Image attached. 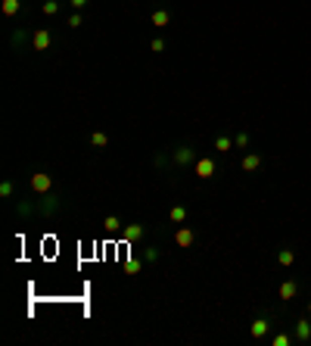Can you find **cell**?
<instances>
[{
	"label": "cell",
	"instance_id": "6da1fadb",
	"mask_svg": "<svg viewBox=\"0 0 311 346\" xmlns=\"http://www.w3.org/2000/svg\"><path fill=\"white\" fill-rule=\"evenodd\" d=\"M59 206H63V196L50 190V193H41L34 203H19L16 212L19 215H53V212H59Z\"/></svg>",
	"mask_w": 311,
	"mask_h": 346
},
{
	"label": "cell",
	"instance_id": "7a4b0ae2",
	"mask_svg": "<svg viewBox=\"0 0 311 346\" xmlns=\"http://www.w3.org/2000/svg\"><path fill=\"white\" fill-rule=\"evenodd\" d=\"M171 159H174V166L187 169V166L196 162V147H190V143H177V147L171 150Z\"/></svg>",
	"mask_w": 311,
	"mask_h": 346
},
{
	"label": "cell",
	"instance_id": "3957f363",
	"mask_svg": "<svg viewBox=\"0 0 311 346\" xmlns=\"http://www.w3.org/2000/svg\"><path fill=\"white\" fill-rule=\"evenodd\" d=\"M193 175H196V178H203V181L215 178V175H218V162H215L212 156H199V159L193 162Z\"/></svg>",
	"mask_w": 311,
	"mask_h": 346
},
{
	"label": "cell",
	"instance_id": "277c9868",
	"mask_svg": "<svg viewBox=\"0 0 311 346\" xmlns=\"http://www.w3.org/2000/svg\"><path fill=\"white\" fill-rule=\"evenodd\" d=\"M28 184H31V193H34V196H41V193H50V190H53V178H50L47 172H34Z\"/></svg>",
	"mask_w": 311,
	"mask_h": 346
},
{
	"label": "cell",
	"instance_id": "5b68a950",
	"mask_svg": "<svg viewBox=\"0 0 311 346\" xmlns=\"http://www.w3.org/2000/svg\"><path fill=\"white\" fill-rule=\"evenodd\" d=\"M50 44H53V38H50V31H47V28H38V31H31V50L44 53V50H50Z\"/></svg>",
	"mask_w": 311,
	"mask_h": 346
},
{
	"label": "cell",
	"instance_id": "8992f818",
	"mask_svg": "<svg viewBox=\"0 0 311 346\" xmlns=\"http://www.w3.org/2000/svg\"><path fill=\"white\" fill-rule=\"evenodd\" d=\"M292 337H296V343H311V318H299L292 327Z\"/></svg>",
	"mask_w": 311,
	"mask_h": 346
},
{
	"label": "cell",
	"instance_id": "52a82bcc",
	"mask_svg": "<svg viewBox=\"0 0 311 346\" xmlns=\"http://www.w3.org/2000/svg\"><path fill=\"white\" fill-rule=\"evenodd\" d=\"M121 237H125V243L143 240V237H146V225H125V228H121Z\"/></svg>",
	"mask_w": 311,
	"mask_h": 346
},
{
	"label": "cell",
	"instance_id": "ba28073f",
	"mask_svg": "<svg viewBox=\"0 0 311 346\" xmlns=\"http://www.w3.org/2000/svg\"><path fill=\"white\" fill-rule=\"evenodd\" d=\"M193 240H196V231H193V228L180 225V228L174 231V243H177V246H193Z\"/></svg>",
	"mask_w": 311,
	"mask_h": 346
},
{
	"label": "cell",
	"instance_id": "9c48e42d",
	"mask_svg": "<svg viewBox=\"0 0 311 346\" xmlns=\"http://www.w3.org/2000/svg\"><path fill=\"white\" fill-rule=\"evenodd\" d=\"M268 331H271V321H268V318H255V321H252V327H249V334H252L255 340H265V337H268Z\"/></svg>",
	"mask_w": 311,
	"mask_h": 346
},
{
	"label": "cell",
	"instance_id": "30bf717a",
	"mask_svg": "<svg viewBox=\"0 0 311 346\" xmlns=\"http://www.w3.org/2000/svg\"><path fill=\"white\" fill-rule=\"evenodd\" d=\"M262 169V156L259 153H246L243 156V172H259Z\"/></svg>",
	"mask_w": 311,
	"mask_h": 346
},
{
	"label": "cell",
	"instance_id": "8fae6325",
	"mask_svg": "<svg viewBox=\"0 0 311 346\" xmlns=\"http://www.w3.org/2000/svg\"><path fill=\"white\" fill-rule=\"evenodd\" d=\"M168 222L171 225H184L187 222V206H171L168 209Z\"/></svg>",
	"mask_w": 311,
	"mask_h": 346
},
{
	"label": "cell",
	"instance_id": "7c38bea8",
	"mask_svg": "<svg viewBox=\"0 0 311 346\" xmlns=\"http://www.w3.org/2000/svg\"><path fill=\"white\" fill-rule=\"evenodd\" d=\"M0 10H4V16H19L22 13V0H4V4H0Z\"/></svg>",
	"mask_w": 311,
	"mask_h": 346
},
{
	"label": "cell",
	"instance_id": "4fadbf2b",
	"mask_svg": "<svg viewBox=\"0 0 311 346\" xmlns=\"http://www.w3.org/2000/svg\"><path fill=\"white\" fill-rule=\"evenodd\" d=\"M296 293H299L296 281H283V284H280V300H283V303H289V300L296 296Z\"/></svg>",
	"mask_w": 311,
	"mask_h": 346
},
{
	"label": "cell",
	"instance_id": "5bb4252c",
	"mask_svg": "<svg viewBox=\"0 0 311 346\" xmlns=\"http://www.w3.org/2000/svg\"><path fill=\"white\" fill-rule=\"evenodd\" d=\"M150 22H153V25H156V28H165V25H168V22H171V13H168V10H156V13H153V19H150Z\"/></svg>",
	"mask_w": 311,
	"mask_h": 346
},
{
	"label": "cell",
	"instance_id": "9a60e30c",
	"mask_svg": "<svg viewBox=\"0 0 311 346\" xmlns=\"http://www.w3.org/2000/svg\"><path fill=\"white\" fill-rule=\"evenodd\" d=\"M103 228H106L109 234H115V231H121L125 225H121V218H118V215H106V218H103Z\"/></svg>",
	"mask_w": 311,
	"mask_h": 346
},
{
	"label": "cell",
	"instance_id": "2e32d148",
	"mask_svg": "<svg viewBox=\"0 0 311 346\" xmlns=\"http://www.w3.org/2000/svg\"><path fill=\"white\" fill-rule=\"evenodd\" d=\"M90 147H97V150H106V143H109V137L103 134V131H90Z\"/></svg>",
	"mask_w": 311,
	"mask_h": 346
},
{
	"label": "cell",
	"instance_id": "e0dca14e",
	"mask_svg": "<svg viewBox=\"0 0 311 346\" xmlns=\"http://www.w3.org/2000/svg\"><path fill=\"white\" fill-rule=\"evenodd\" d=\"M277 262H280L283 268H289L292 262H296V250H289V246H286V250H280V253H277Z\"/></svg>",
	"mask_w": 311,
	"mask_h": 346
},
{
	"label": "cell",
	"instance_id": "ac0fdd59",
	"mask_svg": "<svg viewBox=\"0 0 311 346\" xmlns=\"http://www.w3.org/2000/svg\"><path fill=\"white\" fill-rule=\"evenodd\" d=\"M25 41H31V38H28V31H22V28H19V31H13V38H10V44H13L16 50H19Z\"/></svg>",
	"mask_w": 311,
	"mask_h": 346
},
{
	"label": "cell",
	"instance_id": "d6986e66",
	"mask_svg": "<svg viewBox=\"0 0 311 346\" xmlns=\"http://www.w3.org/2000/svg\"><path fill=\"white\" fill-rule=\"evenodd\" d=\"M140 268H143V259H128L125 262V275H137Z\"/></svg>",
	"mask_w": 311,
	"mask_h": 346
},
{
	"label": "cell",
	"instance_id": "ffe728a7",
	"mask_svg": "<svg viewBox=\"0 0 311 346\" xmlns=\"http://www.w3.org/2000/svg\"><path fill=\"white\" fill-rule=\"evenodd\" d=\"M230 147H233V137H218V140H215V150H218V153H227Z\"/></svg>",
	"mask_w": 311,
	"mask_h": 346
},
{
	"label": "cell",
	"instance_id": "44dd1931",
	"mask_svg": "<svg viewBox=\"0 0 311 346\" xmlns=\"http://www.w3.org/2000/svg\"><path fill=\"white\" fill-rule=\"evenodd\" d=\"M271 343H274V346H289V343H296V337H292V334H277Z\"/></svg>",
	"mask_w": 311,
	"mask_h": 346
},
{
	"label": "cell",
	"instance_id": "7402d4cb",
	"mask_svg": "<svg viewBox=\"0 0 311 346\" xmlns=\"http://www.w3.org/2000/svg\"><path fill=\"white\" fill-rule=\"evenodd\" d=\"M59 13V0H44V16H56Z\"/></svg>",
	"mask_w": 311,
	"mask_h": 346
},
{
	"label": "cell",
	"instance_id": "603a6c76",
	"mask_svg": "<svg viewBox=\"0 0 311 346\" xmlns=\"http://www.w3.org/2000/svg\"><path fill=\"white\" fill-rule=\"evenodd\" d=\"M233 147H236V150H246V147H249V134H246V131H240V134L233 137Z\"/></svg>",
	"mask_w": 311,
	"mask_h": 346
},
{
	"label": "cell",
	"instance_id": "cb8c5ba5",
	"mask_svg": "<svg viewBox=\"0 0 311 346\" xmlns=\"http://www.w3.org/2000/svg\"><path fill=\"white\" fill-rule=\"evenodd\" d=\"M16 193V184H13V181H4V184H0V196H4V200H10Z\"/></svg>",
	"mask_w": 311,
	"mask_h": 346
},
{
	"label": "cell",
	"instance_id": "d4e9b609",
	"mask_svg": "<svg viewBox=\"0 0 311 346\" xmlns=\"http://www.w3.org/2000/svg\"><path fill=\"white\" fill-rule=\"evenodd\" d=\"M162 256V253H159V246H146V253H143V262H156Z\"/></svg>",
	"mask_w": 311,
	"mask_h": 346
},
{
	"label": "cell",
	"instance_id": "484cf974",
	"mask_svg": "<svg viewBox=\"0 0 311 346\" xmlns=\"http://www.w3.org/2000/svg\"><path fill=\"white\" fill-rule=\"evenodd\" d=\"M150 50H153V53H162V50H165V41H162V38H153Z\"/></svg>",
	"mask_w": 311,
	"mask_h": 346
},
{
	"label": "cell",
	"instance_id": "4316f807",
	"mask_svg": "<svg viewBox=\"0 0 311 346\" xmlns=\"http://www.w3.org/2000/svg\"><path fill=\"white\" fill-rule=\"evenodd\" d=\"M84 19H81V13H75V16H69V28H78Z\"/></svg>",
	"mask_w": 311,
	"mask_h": 346
},
{
	"label": "cell",
	"instance_id": "83f0119b",
	"mask_svg": "<svg viewBox=\"0 0 311 346\" xmlns=\"http://www.w3.org/2000/svg\"><path fill=\"white\" fill-rule=\"evenodd\" d=\"M69 7H75V10H81V7H87V0H69Z\"/></svg>",
	"mask_w": 311,
	"mask_h": 346
},
{
	"label": "cell",
	"instance_id": "f1b7e54d",
	"mask_svg": "<svg viewBox=\"0 0 311 346\" xmlns=\"http://www.w3.org/2000/svg\"><path fill=\"white\" fill-rule=\"evenodd\" d=\"M308 315H311V303H308Z\"/></svg>",
	"mask_w": 311,
	"mask_h": 346
}]
</instances>
